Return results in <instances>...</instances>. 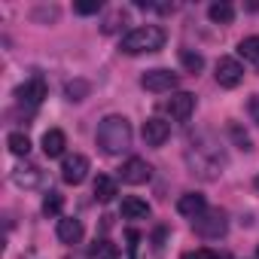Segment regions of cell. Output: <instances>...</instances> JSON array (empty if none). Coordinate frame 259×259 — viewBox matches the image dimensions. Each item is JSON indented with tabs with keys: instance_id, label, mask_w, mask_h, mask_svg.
I'll return each mask as SVG.
<instances>
[{
	"instance_id": "obj_12",
	"label": "cell",
	"mask_w": 259,
	"mask_h": 259,
	"mask_svg": "<svg viewBox=\"0 0 259 259\" xmlns=\"http://www.w3.org/2000/svg\"><path fill=\"white\" fill-rule=\"evenodd\" d=\"M177 210H180L183 217H189V220H198V217L207 210V201H204V195H198V192H186V195H180Z\"/></svg>"
},
{
	"instance_id": "obj_22",
	"label": "cell",
	"mask_w": 259,
	"mask_h": 259,
	"mask_svg": "<svg viewBox=\"0 0 259 259\" xmlns=\"http://www.w3.org/2000/svg\"><path fill=\"white\" fill-rule=\"evenodd\" d=\"M180 64H183L186 73H198L204 67V58L198 52H192V49H180Z\"/></svg>"
},
{
	"instance_id": "obj_31",
	"label": "cell",
	"mask_w": 259,
	"mask_h": 259,
	"mask_svg": "<svg viewBox=\"0 0 259 259\" xmlns=\"http://www.w3.org/2000/svg\"><path fill=\"white\" fill-rule=\"evenodd\" d=\"M256 256H259V250H256Z\"/></svg>"
},
{
	"instance_id": "obj_25",
	"label": "cell",
	"mask_w": 259,
	"mask_h": 259,
	"mask_svg": "<svg viewBox=\"0 0 259 259\" xmlns=\"http://www.w3.org/2000/svg\"><path fill=\"white\" fill-rule=\"evenodd\" d=\"M122 25H125V13L119 10V13H113V16H110V19H107V22L101 25V31H104V34H116V31H119Z\"/></svg>"
},
{
	"instance_id": "obj_10",
	"label": "cell",
	"mask_w": 259,
	"mask_h": 259,
	"mask_svg": "<svg viewBox=\"0 0 259 259\" xmlns=\"http://www.w3.org/2000/svg\"><path fill=\"white\" fill-rule=\"evenodd\" d=\"M46 95H49V89H46L43 76H31L25 85H19V89H16V98H19L22 104H31V107L43 104V98H46Z\"/></svg>"
},
{
	"instance_id": "obj_11",
	"label": "cell",
	"mask_w": 259,
	"mask_h": 259,
	"mask_svg": "<svg viewBox=\"0 0 259 259\" xmlns=\"http://www.w3.org/2000/svg\"><path fill=\"white\" fill-rule=\"evenodd\" d=\"M141 135H144V141H147L150 147H162V144H165V141L171 138V125H168L165 119L153 116V119H147V122H144Z\"/></svg>"
},
{
	"instance_id": "obj_27",
	"label": "cell",
	"mask_w": 259,
	"mask_h": 259,
	"mask_svg": "<svg viewBox=\"0 0 259 259\" xmlns=\"http://www.w3.org/2000/svg\"><path fill=\"white\" fill-rule=\"evenodd\" d=\"M183 259H220L213 250H207V247H198V250H189V253H183Z\"/></svg>"
},
{
	"instance_id": "obj_19",
	"label": "cell",
	"mask_w": 259,
	"mask_h": 259,
	"mask_svg": "<svg viewBox=\"0 0 259 259\" xmlns=\"http://www.w3.org/2000/svg\"><path fill=\"white\" fill-rule=\"evenodd\" d=\"M89 253H92V259H119V247H116L113 241H107V238L95 241Z\"/></svg>"
},
{
	"instance_id": "obj_21",
	"label": "cell",
	"mask_w": 259,
	"mask_h": 259,
	"mask_svg": "<svg viewBox=\"0 0 259 259\" xmlns=\"http://www.w3.org/2000/svg\"><path fill=\"white\" fill-rule=\"evenodd\" d=\"M7 147H10V153H16V156H28V153H31V138H28L25 132H13V135L7 138Z\"/></svg>"
},
{
	"instance_id": "obj_18",
	"label": "cell",
	"mask_w": 259,
	"mask_h": 259,
	"mask_svg": "<svg viewBox=\"0 0 259 259\" xmlns=\"http://www.w3.org/2000/svg\"><path fill=\"white\" fill-rule=\"evenodd\" d=\"M207 16H210V22H217V25H229V22L235 19V7L229 4V0H217V4L207 7Z\"/></svg>"
},
{
	"instance_id": "obj_8",
	"label": "cell",
	"mask_w": 259,
	"mask_h": 259,
	"mask_svg": "<svg viewBox=\"0 0 259 259\" xmlns=\"http://www.w3.org/2000/svg\"><path fill=\"white\" fill-rule=\"evenodd\" d=\"M119 177H122V183H128V186H141V183H147V180L153 177V168H150L144 159L132 156V159H128V162L122 165Z\"/></svg>"
},
{
	"instance_id": "obj_13",
	"label": "cell",
	"mask_w": 259,
	"mask_h": 259,
	"mask_svg": "<svg viewBox=\"0 0 259 259\" xmlns=\"http://www.w3.org/2000/svg\"><path fill=\"white\" fill-rule=\"evenodd\" d=\"M43 153L49 156V159H58V156H64V147H67V138H64V132L61 128H49V132L43 135Z\"/></svg>"
},
{
	"instance_id": "obj_4",
	"label": "cell",
	"mask_w": 259,
	"mask_h": 259,
	"mask_svg": "<svg viewBox=\"0 0 259 259\" xmlns=\"http://www.w3.org/2000/svg\"><path fill=\"white\" fill-rule=\"evenodd\" d=\"M192 229L201 238H223L226 235V213L223 210H204L198 220H192Z\"/></svg>"
},
{
	"instance_id": "obj_30",
	"label": "cell",
	"mask_w": 259,
	"mask_h": 259,
	"mask_svg": "<svg viewBox=\"0 0 259 259\" xmlns=\"http://www.w3.org/2000/svg\"><path fill=\"white\" fill-rule=\"evenodd\" d=\"M256 189H259V177H256Z\"/></svg>"
},
{
	"instance_id": "obj_26",
	"label": "cell",
	"mask_w": 259,
	"mask_h": 259,
	"mask_svg": "<svg viewBox=\"0 0 259 259\" xmlns=\"http://www.w3.org/2000/svg\"><path fill=\"white\" fill-rule=\"evenodd\" d=\"M73 10L79 16H95V13H101V0H85V4H76Z\"/></svg>"
},
{
	"instance_id": "obj_15",
	"label": "cell",
	"mask_w": 259,
	"mask_h": 259,
	"mask_svg": "<svg viewBox=\"0 0 259 259\" xmlns=\"http://www.w3.org/2000/svg\"><path fill=\"white\" fill-rule=\"evenodd\" d=\"M92 192H95V198L98 201H113L116 195H119V189H116V180L113 177H107V174H98L95 177V183H92Z\"/></svg>"
},
{
	"instance_id": "obj_5",
	"label": "cell",
	"mask_w": 259,
	"mask_h": 259,
	"mask_svg": "<svg viewBox=\"0 0 259 259\" xmlns=\"http://www.w3.org/2000/svg\"><path fill=\"white\" fill-rule=\"evenodd\" d=\"M213 76H217V82L223 85V89H238L241 85V79H244V67H241V61L238 58H220L217 61V70H213Z\"/></svg>"
},
{
	"instance_id": "obj_7",
	"label": "cell",
	"mask_w": 259,
	"mask_h": 259,
	"mask_svg": "<svg viewBox=\"0 0 259 259\" xmlns=\"http://www.w3.org/2000/svg\"><path fill=\"white\" fill-rule=\"evenodd\" d=\"M89 177V159L82 153H73L61 162V180L70 183V186H79L82 180Z\"/></svg>"
},
{
	"instance_id": "obj_20",
	"label": "cell",
	"mask_w": 259,
	"mask_h": 259,
	"mask_svg": "<svg viewBox=\"0 0 259 259\" xmlns=\"http://www.w3.org/2000/svg\"><path fill=\"white\" fill-rule=\"evenodd\" d=\"M238 55L250 64H259V37H244L238 43Z\"/></svg>"
},
{
	"instance_id": "obj_28",
	"label": "cell",
	"mask_w": 259,
	"mask_h": 259,
	"mask_svg": "<svg viewBox=\"0 0 259 259\" xmlns=\"http://www.w3.org/2000/svg\"><path fill=\"white\" fill-rule=\"evenodd\" d=\"M229 132H232V138H235V144H238L241 150H250V138H247V135L241 132L238 125H229Z\"/></svg>"
},
{
	"instance_id": "obj_29",
	"label": "cell",
	"mask_w": 259,
	"mask_h": 259,
	"mask_svg": "<svg viewBox=\"0 0 259 259\" xmlns=\"http://www.w3.org/2000/svg\"><path fill=\"white\" fill-rule=\"evenodd\" d=\"M247 113H250V119L259 125V95H253V98L247 101Z\"/></svg>"
},
{
	"instance_id": "obj_24",
	"label": "cell",
	"mask_w": 259,
	"mask_h": 259,
	"mask_svg": "<svg viewBox=\"0 0 259 259\" xmlns=\"http://www.w3.org/2000/svg\"><path fill=\"white\" fill-rule=\"evenodd\" d=\"M61 207H64V195H61V192H49V195L43 198V213H46V217H58Z\"/></svg>"
},
{
	"instance_id": "obj_9",
	"label": "cell",
	"mask_w": 259,
	"mask_h": 259,
	"mask_svg": "<svg viewBox=\"0 0 259 259\" xmlns=\"http://www.w3.org/2000/svg\"><path fill=\"white\" fill-rule=\"evenodd\" d=\"M192 110H195V95H189V92H174L171 101H165V113L177 122H186L192 116Z\"/></svg>"
},
{
	"instance_id": "obj_6",
	"label": "cell",
	"mask_w": 259,
	"mask_h": 259,
	"mask_svg": "<svg viewBox=\"0 0 259 259\" xmlns=\"http://www.w3.org/2000/svg\"><path fill=\"white\" fill-rule=\"evenodd\" d=\"M177 82H180V76L171 73V70H165V67L147 70V73L141 76V85H144L147 92H153V95H159V92H171V89H177Z\"/></svg>"
},
{
	"instance_id": "obj_3",
	"label": "cell",
	"mask_w": 259,
	"mask_h": 259,
	"mask_svg": "<svg viewBox=\"0 0 259 259\" xmlns=\"http://www.w3.org/2000/svg\"><path fill=\"white\" fill-rule=\"evenodd\" d=\"M165 46V31L159 25H144V28H135L128 31L119 43V49L125 55H144V52H159Z\"/></svg>"
},
{
	"instance_id": "obj_17",
	"label": "cell",
	"mask_w": 259,
	"mask_h": 259,
	"mask_svg": "<svg viewBox=\"0 0 259 259\" xmlns=\"http://www.w3.org/2000/svg\"><path fill=\"white\" fill-rule=\"evenodd\" d=\"M40 180H43V174H40V168H37V165H22V168H16V171H13V183H16V186L31 189V186H37Z\"/></svg>"
},
{
	"instance_id": "obj_14",
	"label": "cell",
	"mask_w": 259,
	"mask_h": 259,
	"mask_svg": "<svg viewBox=\"0 0 259 259\" xmlns=\"http://www.w3.org/2000/svg\"><path fill=\"white\" fill-rule=\"evenodd\" d=\"M119 210H122L125 220H147V217H150V204H147L144 198H138V195H125Z\"/></svg>"
},
{
	"instance_id": "obj_2",
	"label": "cell",
	"mask_w": 259,
	"mask_h": 259,
	"mask_svg": "<svg viewBox=\"0 0 259 259\" xmlns=\"http://www.w3.org/2000/svg\"><path fill=\"white\" fill-rule=\"evenodd\" d=\"M186 162L192 165V174H198V177H204V180H217V177H220V168L226 165V156H223V150H220L217 144L204 147L201 141L192 138V144H189V150H186Z\"/></svg>"
},
{
	"instance_id": "obj_16",
	"label": "cell",
	"mask_w": 259,
	"mask_h": 259,
	"mask_svg": "<svg viewBox=\"0 0 259 259\" xmlns=\"http://www.w3.org/2000/svg\"><path fill=\"white\" fill-rule=\"evenodd\" d=\"M79 238H82V223H79V220H73V217L58 220V241H64V244H76Z\"/></svg>"
},
{
	"instance_id": "obj_1",
	"label": "cell",
	"mask_w": 259,
	"mask_h": 259,
	"mask_svg": "<svg viewBox=\"0 0 259 259\" xmlns=\"http://www.w3.org/2000/svg\"><path fill=\"white\" fill-rule=\"evenodd\" d=\"M95 141L101 147V153L107 156H119L122 150L132 147V122L125 116H104L98 122V132H95Z\"/></svg>"
},
{
	"instance_id": "obj_23",
	"label": "cell",
	"mask_w": 259,
	"mask_h": 259,
	"mask_svg": "<svg viewBox=\"0 0 259 259\" xmlns=\"http://www.w3.org/2000/svg\"><path fill=\"white\" fill-rule=\"evenodd\" d=\"M89 92H92V85H89L85 79H70V82L64 85V95H67V101H82Z\"/></svg>"
}]
</instances>
